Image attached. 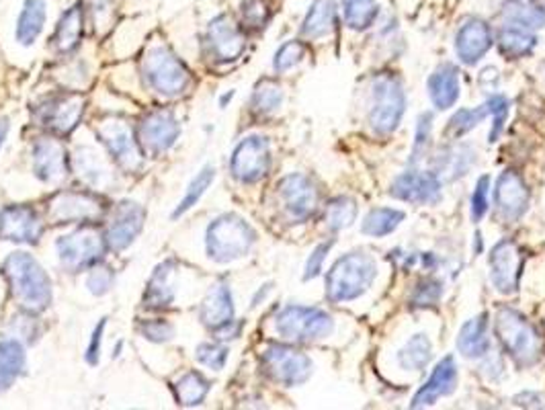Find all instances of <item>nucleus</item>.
Returning a JSON list of instances; mask_svg holds the SVG:
<instances>
[{
  "label": "nucleus",
  "mask_w": 545,
  "mask_h": 410,
  "mask_svg": "<svg viewBox=\"0 0 545 410\" xmlns=\"http://www.w3.org/2000/svg\"><path fill=\"white\" fill-rule=\"evenodd\" d=\"M262 366L275 382L287 388L300 386L312 375L310 357L284 345L267 347L262 353Z\"/></svg>",
  "instance_id": "nucleus-9"
},
{
  "label": "nucleus",
  "mask_w": 545,
  "mask_h": 410,
  "mask_svg": "<svg viewBox=\"0 0 545 410\" xmlns=\"http://www.w3.org/2000/svg\"><path fill=\"white\" fill-rule=\"evenodd\" d=\"M494 203L507 222H517L529 209V189L515 170H504L496 178Z\"/></svg>",
  "instance_id": "nucleus-20"
},
{
  "label": "nucleus",
  "mask_w": 545,
  "mask_h": 410,
  "mask_svg": "<svg viewBox=\"0 0 545 410\" xmlns=\"http://www.w3.org/2000/svg\"><path fill=\"white\" fill-rule=\"evenodd\" d=\"M173 333H175V328L164 320H150L142 327V335L154 343L168 341L170 336H173Z\"/></svg>",
  "instance_id": "nucleus-53"
},
{
  "label": "nucleus",
  "mask_w": 545,
  "mask_h": 410,
  "mask_svg": "<svg viewBox=\"0 0 545 410\" xmlns=\"http://www.w3.org/2000/svg\"><path fill=\"white\" fill-rule=\"evenodd\" d=\"M429 89L431 103L435 105L439 111L451 109L457 103L459 95H462V84H459V72L453 68L451 64H443L432 72L426 83Z\"/></svg>",
  "instance_id": "nucleus-26"
},
{
  "label": "nucleus",
  "mask_w": 545,
  "mask_h": 410,
  "mask_svg": "<svg viewBox=\"0 0 545 410\" xmlns=\"http://www.w3.org/2000/svg\"><path fill=\"white\" fill-rule=\"evenodd\" d=\"M33 170L43 183H62L68 175V158L66 148L54 138H43L33 146Z\"/></svg>",
  "instance_id": "nucleus-21"
},
{
  "label": "nucleus",
  "mask_w": 545,
  "mask_h": 410,
  "mask_svg": "<svg viewBox=\"0 0 545 410\" xmlns=\"http://www.w3.org/2000/svg\"><path fill=\"white\" fill-rule=\"evenodd\" d=\"M457 386V366L453 357H445L432 369L431 378L426 380L423 388L412 398V408H424L435 405L439 398L449 396Z\"/></svg>",
  "instance_id": "nucleus-24"
},
{
  "label": "nucleus",
  "mask_w": 545,
  "mask_h": 410,
  "mask_svg": "<svg viewBox=\"0 0 545 410\" xmlns=\"http://www.w3.org/2000/svg\"><path fill=\"white\" fill-rule=\"evenodd\" d=\"M457 349L468 359H480L490 353L488 320L484 314L463 324L457 336Z\"/></svg>",
  "instance_id": "nucleus-27"
},
{
  "label": "nucleus",
  "mask_w": 545,
  "mask_h": 410,
  "mask_svg": "<svg viewBox=\"0 0 545 410\" xmlns=\"http://www.w3.org/2000/svg\"><path fill=\"white\" fill-rule=\"evenodd\" d=\"M488 195H490V177H482L476 183L474 195H471V217L474 222H480L488 211Z\"/></svg>",
  "instance_id": "nucleus-48"
},
{
  "label": "nucleus",
  "mask_w": 545,
  "mask_h": 410,
  "mask_svg": "<svg viewBox=\"0 0 545 410\" xmlns=\"http://www.w3.org/2000/svg\"><path fill=\"white\" fill-rule=\"evenodd\" d=\"M337 4L334 0H314L310 11L301 23V35L306 39H322L334 29Z\"/></svg>",
  "instance_id": "nucleus-28"
},
{
  "label": "nucleus",
  "mask_w": 545,
  "mask_h": 410,
  "mask_svg": "<svg viewBox=\"0 0 545 410\" xmlns=\"http://www.w3.org/2000/svg\"><path fill=\"white\" fill-rule=\"evenodd\" d=\"M199 319L206 327L218 330L234 320V302L226 283H215L201 302Z\"/></svg>",
  "instance_id": "nucleus-25"
},
{
  "label": "nucleus",
  "mask_w": 545,
  "mask_h": 410,
  "mask_svg": "<svg viewBox=\"0 0 545 410\" xmlns=\"http://www.w3.org/2000/svg\"><path fill=\"white\" fill-rule=\"evenodd\" d=\"M441 294H443L441 283L429 280V281L418 283L415 289V296H412V302H415L417 306H431V304L439 302Z\"/></svg>",
  "instance_id": "nucleus-50"
},
{
  "label": "nucleus",
  "mask_w": 545,
  "mask_h": 410,
  "mask_svg": "<svg viewBox=\"0 0 545 410\" xmlns=\"http://www.w3.org/2000/svg\"><path fill=\"white\" fill-rule=\"evenodd\" d=\"M537 39L533 35V29L523 28L518 23L504 25L498 33V48L507 58H525L533 51Z\"/></svg>",
  "instance_id": "nucleus-31"
},
{
  "label": "nucleus",
  "mask_w": 545,
  "mask_h": 410,
  "mask_svg": "<svg viewBox=\"0 0 545 410\" xmlns=\"http://www.w3.org/2000/svg\"><path fill=\"white\" fill-rule=\"evenodd\" d=\"M82 35V9L78 4L70 6L68 11L64 12L60 23H58L56 33H54V45L58 51H72L81 42Z\"/></svg>",
  "instance_id": "nucleus-35"
},
{
  "label": "nucleus",
  "mask_w": 545,
  "mask_h": 410,
  "mask_svg": "<svg viewBox=\"0 0 545 410\" xmlns=\"http://www.w3.org/2000/svg\"><path fill=\"white\" fill-rule=\"evenodd\" d=\"M6 134H9V122H6V119H0V146L4 144Z\"/></svg>",
  "instance_id": "nucleus-55"
},
{
  "label": "nucleus",
  "mask_w": 545,
  "mask_h": 410,
  "mask_svg": "<svg viewBox=\"0 0 545 410\" xmlns=\"http://www.w3.org/2000/svg\"><path fill=\"white\" fill-rule=\"evenodd\" d=\"M271 167V148L267 138L248 136L232 152L230 170L240 183H257L269 173Z\"/></svg>",
  "instance_id": "nucleus-10"
},
{
  "label": "nucleus",
  "mask_w": 545,
  "mask_h": 410,
  "mask_svg": "<svg viewBox=\"0 0 545 410\" xmlns=\"http://www.w3.org/2000/svg\"><path fill=\"white\" fill-rule=\"evenodd\" d=\"M281 103H284V89L275 81H261L257 87H254L251 105L257 114H275V111L281 107Z\"/></svg>",
  "instance_id": "nucleus-41"
},
{
  "label": "nucleus",
  "mask_w": 545,
  "mask_h": 410,
  "mask_svg": "<svg viewBox=\"0 0 545 410\" xmlns=\"http://www.w3.org/2000/svg\"><path fill=\"white\" fill-rule=\"evenodd\" d=\"M275 333L289 343H316L334 333V319L320 308L287 306L275 316Z\"/></svg>",
  "instance_id": "nucleus-7"
},
{
  "label": "nucleus",
  "mask_w": 545,
  "mask_h": 410,
  "mask_svg": "<svg viewBox=\"0 0 545 410\" xmlns=\"http://www.w3.org/2000/svg\"><path fill=\"white\" fill-rule=\"evenodd\" d=\"M431 131H432V117H431V114H423L418 117V123H417L415 148H412V161H420V158H423L426 148H429Z\"/></svg>",
  "instance_id": "nucleus-47"
},
{
  "label": "nucleus",
  "mask_w": 545,
  "mask_h": 410,
  "mask_svg": "<svg viewBox=\"0 0 545 410\" xmlns=\"http://www.w3.org/2000/svg\"><path fill=\"white\" fill-rule=\"evenodd\" d=\"M181 134L179 122L170 111H152L142 119L140 123V144L144 152L150 154H162L175 146L176 138Z\"/></svg>",
  "instance_id": "nucleus-16"
},
{
  "label": "nucleus",
  "mask_w": 545,
  "mask_h": 410,
  "mask_svg": "<svg viewBox=\"0 0 545 410\" xmlns=\"http://www.w3.org/2000/svg\"><path fill=\"white\" fill-rule=\"evenodd\" d=\"M76 167H78V175H81L90 187L107 189V185L111 183V170L95 150L82 148L78 152Z\"/></svg>",
  "instance_id": "nucleus-36"
},
{
  "label": "nucleus",
  "mask_w": 545,
  "mask_h": 410,
  "mask_svg": "<svg viewBox=\"0 0 545 410\" xmlns=\"http://www.w3.org/2000/svg\"><path fill=\"white\" fill-rule=\"evenodd\" d=\"M142 72L148 87L164 97L181 95L191 83L185 64L162 43L148 48L142 59Z\"/></svg>",
  "instance_id": "nucleus-5"
},
{
  "label": "nucleus",
  "mask_w": 545,
  "mask_h": 410,
  "mask_svg": "<svg viewBox=\"0 0 545 410\" xmlns=\"http://www.w3.org/2000/svg\"><path fill=\"white\" fill-rule=\"evenodd\" d=\"M331 248H332V242H322V244H318L316 248L312 250L310 259H308V263H306V273H304V280L306 281L308 280H314V277L320 275L322 264H324L326 256H328V250H331Z\"/></svg>",
  "instance_id": "nucleus-52"
},
{
  "label": "nucleus",
  "mask_w": 545,
  "mask_h": 410,
  "mask_svg": "<svg viewBox=\"0 0 545 410\" xmlns=\"http://www.w3.org/2000/svg\"><path fill=\"white\" fill-rule=\"evenodd\" d=\"M97 134L120 167L129 170V173L142 169L144 154L140 150V142L136 140L134 134H131V130L128 128L126 122H120V119H107V122L101 123Z\"/></svg>",
  "instance_id": "nucleus-11"
},
{
  "label": "nucleus",
  "mask_w": 545,
  "mask_h": 410,
  "mask_svg": "<svg viewBox=\"0 0 545 410\" xmlns=\"http://www.w3.org/2000/svg\"><path fill=\"white\" fill-rule=\"evenodd\" d=\"M378 277V263L365 253L340 256L326 275V296L334 304L359 300L373 286Z\"/></svg>",
  "instance_id": "nucleus-2"
},
{
  "label": "nucleus",
  "mask_w": 545,
  "mask_h": 410,
  "mask_svg": "<svg viewBox=\"0 0 545 410\" xmlns=\"http://www.w3.org/2000/svg\"><path fill=\"white\" fill-rule=\"evenodd\" d=\"M43 234V222L35 209L9 205L0 211V240L33 244Z\"/></svg>",
  "instance_id": "nucleus-15"
},
{
  "label": "nucleus",
  "mask_w": 545,
  "mask_h": 410,
  "mask_svg": "<svg viewBox=\"0 0 545 410\" xmlns=\"http://www.w3.org/2000/svg\"><path fill=\"white\" fill-rule=\"evenodd\" d=\"M523 269L521 250L513 240H501L490 253V281L496 292L510 296L517 292L518 275Z\"/></svg>",
  "instance_id": "nucleus-14"
},
{
  "label": "nucleus",
  "mask_w": 545,
  "mask_h": 410,
  "mask_svg": "<svg viewBox=\"0 0 545 410\" xmlns=\"http://www.w3.org/2000/svg\"><path fill=\"white\" fill-rule=\"evenodd\" d=\"M58 255L66 269L78 271L87 269L90 264H97L101 259L105 248H107V240L105 236L95 228H81L76 233H70L58 240Z\"/></svg>",
  "instance_id": "nucleus-8"
},
{
  "label": "nucleus",
  "mask_w": 545,
  "mask_h": 410,
  "mask_svg": "<svg viewBox=\"0 0 545 410\" xmlns=\"http://www.w3.org/2000/svg\"><path fill=\"white\" fill-rule=\"evenodd\" d=\"M197 361L203 363V366L209 369L220 372V369H224L228 361V349L218 345V343H201V345L197 347Z\"/></svg>",
  "instance_id": "nucleus-46"
},
{
  "label": "nucleus",
  "mask_w": 545,
  "mask_h": 410,
  "mask_svg": "<svg viewBox=\"0 0 545 410\" xmlns=\"http://www.w3.org/2000/svg\"><path fill=\"white\" fill-rule=\"evenodd\" d=\"M25 369V351L15 339L0 341V394L6 392Z\"/></svg>",
  "instance_id": "nucleus-33"
},
{
  "label": "nucleus",
  "mask_w": 545,
  "mask_h": 410,
  "mask_svg": "<svg viewBox=\"0 0 545 410\" xmlns=\"http://www.w3.org/2000/svg\"><path fill=\"white\" fill-rule=\"evenodd\" d=\"M175 263L167 261L162 263L159 269L154 271V275L150 277L148 283V292L144 296V302L148 304V306L152 308H162V306H170L175 300V288H173V280H175Z\"/></svg>",
  "instance_id": "nucleus-32"
},
{
  "label": "nucleus",
  "mask_w": 545,
  "mask_h": 410,
  "mask_svg": "<svg viewBox=\"0 0 545 410\" xmlns=\"http://www.w3.org/2000/svg\"><path fill=\"white\" fill-rule=\"evenodd\" d=\"M242 17L251 28H262L269 19L265 3L262 0H245L242 3Z\"/></svg>",
  "instance_id": "nucleus-49"
},
{
  "label": "nucleus",
  "mask_w": 545,
  "mask_h": 410,
  "mask_svg": "<svg viewBox=\"0 0 545 410\" xmlns=\"http://www.w3.org/2000/svg\"><path fill=\"white\" fill-rule=\"evenodd\" d=\"M509 19L513 23L523 25L529 29L545 28V9L543 6H535L531 3H517L507 11Z\"/></svg>",
  "instance_id": "nucleus-44"
},
{
  "label": "nucleus",
  "mask_w": 545,
  "mask_h": 410,
  "mask_svg": "<svg viewBox=\"0 0 545 410\" xmlns=\"http://www.w3.org/2000/svg\"><path fill=\"white\" fill-rule=\"evenodd\" d=\"M105 324H107V320L103 319L101 322H98V327H95L93 335H90V343H89V349H87V361L90 363V366H97L98 357H101V343H103Z\"/></svg>",
  "instance_id": "nucleus-54"
},
{
  "label": "nucleus",
  "mask_w": 545,
  "mask_h": 410,
  "mask_svg": "<svg viewBox=\"0 0 545 410\" xmlns=\"http://www.w3.org/2000/svg\"><path fill=\"white\" fill-rule=\"evenodd\" d=\"M406 99L402 84L396 76L379 75L373 78L370 89V114L367 122L379 136H387L402 122Z\"/></svg>",
  "instance_id": "nucleus-6"
},
{
  "label": "nucleus",
  "mask_w": 545,
  "mask_h": 410,
  "mask_svg": "<svg viewBox=\"0 0 545 410\" xmlns=\"http://www.w3.org/2000/svg\"><path fill=\"white\" fill-rule=\"evenodd\" d=\"M471 161H474V154H471V150L468 146L448 148L445 154L439 156L437 175L445 173L449 178L462 177L465 170L471 167Z\"/></svg>",
  "instance_id": "nucleus-42"
},
{
  "label": "nucleus",
  "mask_w": 545,
  "mask_h": 410,
  "mask_svg": "<svg viewBox=\"0 0 545 410\" xmlns=\"http://www.w3.org/2000/svg\"><path fill=\"white\" fill-rule=\"evenodd\" d=\"M279 201L289 220L304 222L318 208V189L306 175H289L279 183Z\"/></svg>",
  "instance_id": "nucleus-12"
},
{
  "label": "nucleus",
  "mask_w": 545,
  "mask_h": 410,
  "mask_svg": "<svg viewBox=\"0 0 545 410\" xmlns=\"http://www.w3.org/2000/svg\"><path fill=\"white\" fill-rule=\"evenodd\" d=\"M207 45L209 54L218 59V62H234V59H238L242 51H245L246 39L232 17L220 15L209 23Z\"/></svg>",
  "instance_id": "nucleus-19"
},
{
  "label": "nucleus",
  "mask_w": 545,
  "mask_h": 410,
  "mask_svg": "<svg viewBox=\"0 0 545 410\" xmlns=\"http://www.w3.org/2000/svg\"><path fill=\"white\" fill-rule=\"evenodd\" d=\"M504 101V97H492L490 101H486L484 105H480V107L476 109H462L457 111L455 115L451 117V122L448 128H445V134H449L451 138H462L468 134V131H471L476 128L478 123L484 122L486 117L494 114V111L498 109V105H501Z\"/></svg>",
  "instance_id": "nucleus-34"
},
{
  "label": "nucleus",
  "mask_w": 545,
  "mask_h": 410,
  "mask_svg": "<svg viewBox=\"0 0 545 410\" xmlns=\"http://www.w3.org/2000/svg\"><path fill=\"white\" fill-rule=\"evenodd\" d=\"M45 17H48V9H45L43 0H25L21 15L17 19V42L21 45L35 43L39 33L43 31Z\"/></svg>",
  "instance_id": "nucleus-30"
},
{
  "label": "nucleus",
  "mask_w": 545,
  "mask_h": 410,
  "mask_svg": "<svg viewBox=\"0 0 545 410\" xmlns=\"http://www.w3.org/2000/svg\"><path fill=\"white\" fill-rule=\"evenodd\" d=\"M215 178V169L214 167H203L199 173L195 175V178L191 183H189V187L185 191V195H183V200L176 205L173 211V217H181L185 216L189 209H193L203 195H206V191L209 189V185L214 183Z\"/></svg>",
  "instance_id": "nucleus-39"
},
{
  "label": "nucleus",
  "mask_w": 545,
  "mask_h": 410,
  "mask_svg": "<svg viewBox=\"0 0 545 410\" xmlns=\"http://www.w3.org/2000/svg\"><path fill=\"white\" fill-rule=\"evenodd\" d=\"M144 222H146V211H144L142 205L131 201L117 205L113 214H111L107 234H105L107 247L113 250L128 248L136 240L137 234L142 233Z\"/></svg>",
  "instance_id": "nucleus-17"
},
{
  "label": "nucleus",
  "mask_w": 545,
  "mask_h": 410,
  "mask_svg": "<svg viewBox=\"0 0 545 410\" xmlns=\"http://www.w3.org/2000/svg\"><path fill=\"white\" fill-rule=\"evenodd\" d=\"M84 114V99L81 95L58 97L39 109V122L56 134H70Z\"/></svg>",
  "instance_id": "nucleus-22"
},
{
  "label": "nucleus",
  "mask_w": 545,
  "mask_h": 410,
  "mask_svg": "<svg viewBox=\"0 0 545 410\" xmlns=\"http://www.w3.org/2000/svg\"><path fill=\"white\" fill-rule=\"evenodd\" d=\"M103 214V205L90 193L81 191H62L50 201L48 216L54 224L93 222Z\"/></svg>",
  "instance_id": "nucleus-13"
},
{
  "label": "nucleus",
  "mask_w": 545,
  "mask_h": 410,
  "mask_svg": "<svg viewBox=\"0 0 545 410\" xmlns=\"http://www.w3.org/2000/svg\"><path fill=\"white\" fill-rule=\"evenodd\" d=\"M392 195L406 203L431 205L441 200V181H439L437 173L406 170L393 181Z\"/></svg>",
  "instance_id": "nucleus-18"
},
{
  "label": "nucleus",
  "mask_w": 545,
  "mask_h": 410,
  "mask_svg": "<svg viewBox=\"0 0 545 410\" xmlns=\"http://www.w3.org/2000/svg\"><path fill=\"white\" fill-rule=\"evenodd\" d=\"M257 240L254 230L236 214H224L207 226L206 250L215 263H232L251 253Z\"/></svg>",
  "instance_id": "nucleus-3"
},
{
  "label": "nucleus",
  "mask_w": 545,
  "mask_h": 410,
  "mask_svg": "<svg viewBox=\"0 0 545 410\" xmlns=\"http://www.w3.org/2000/svg\"><path fill=\"white\" fill-rule=\"evenodd\" d=\"M494 330L498 341L521 366H533L543 353V339L533 328V324L525 320L513 308H501L494 316Z\"/></svg>",
  "instance_id": "nucleus-4"
},
{
  "label": "nucleus",
  "mask_w": 545,
  "mask_h": 410,
  "mask_svg": "<svg viewBox=\"0 0 545 410\" xmlns=\"http://www.w3.org/2000/svg\"><path fill=\"white\" fill-rule=\"evenodd\" d=\"M4 275L12 300L27 312H43L51 302V281L45 271L27 253H12L4 261Z\"/></svg>",
  "instance_id": "nucleus-1"
},
{
  "label": "nucleus",
  "mask_w": 545,
  "mask_h": 410,
  "mask_svg": "<svg viewBox=\"0 0 545 410\" xmlns=\"http://www.w3.org/2000/svg\"><path fill=\"white\" fill-rule=\"evenodd\" d=\"M431 357H432V343L429 341V336L420 333V335H412L410 339L398 349L396 361L402 372L418 374L429 366Z\"/></svg>",
  "instance_id": "nucleus-29"
},
{
  "label": "nucleus",
  "mask_w": 545,
  "mask_h": 410,
  "mask_svg": "<svg viewBox=\"0 0 545 410\" xmlns=\"http://www.w3.org/2000/svg\"><path fill=\"white\" fill-rule=\"evenodd\" d=\"M521 3H531V0H521Z\"/></svg>",
  "instance_id": "nucleus-56"
},
{
  "label": "nucleus",
  "mask_w": 545,
  "mask_h": 410,
  "mask_svg": "<svg viewBox=\"0 0 545 410\" xmlns=\"http://www.w3.org/2000/svg\"><path fill=\"white\" fill-rule=\"evenodd\" d=\"M354 217H357V205H354V201L349 200V197H337V200L328 203L324 222L332 233H339V230L351 226Z\"/></svg>",
  "instance_id": "nucleus-43"
},
{
  "label": "nucleus",
  "mask_w": 545,
  "mask_h": 410,
  "mask_svg": "<svg viewBox=\"0 0 545 410\" xmlns=\"http://www.w3.org/2000/svg\"><path fill=\"white\" fill-rule=\"evenodd\" d=\"M111 283H113L111 271L107 267H95L87 280V288L90 289V294L105 296L111 289Z\"/></svg>",
  "instance_id": "nucleus-51"
},
{
  "label": "nucleus",
  "mask_w": 545,
  "mask_h": 410,
  "mask_svg": "<svg viewBox=\"0 0 545 410\" xmlns=\"http://www.w3.org/2000/svg\"><path fill=\"white\" fill-rule=\"evenodd\" d=\"M404 220V211L392 209V208H376L365 216L363 224H361V233L365 236H387L396 230Z\"/></svg>",
  "instance_id": "nucleus-37"
},
{
  "label": "nucleus",
  "mask_w": 545,
  "mask_h": 410,
  "mask_svg": "<svg viewBox=\"0 0 545 410\" xmlns=\"http://www.w3.org/2000/svg\"><path fill=\"white\" fill-rule=\"evenodd\" d=\"M304 56H306L304 43L292 39V42L284 43L277 50V54H275V59H273V68L277 72H287V70L295 68V66L304 59Z\"/></svg>",
  "instance_id": "nucleus-45"
},
{
  "label": "nucleus",
  "mask_w": 545,
  "mask_h": 410,
  "mask_svg": "<svg viewBox=\"0 0 545 410\" xmlns=\"http://www.w3.org/2000/svg\"><path fill=\"white\" fill-rule=\"evenodd\" d=\"M175 396L183 406H197L206 400L209 392V382L197 372L183 374L179 380L175 382Z\"/></svg>",
  "instance_id": "nucleus-38"
},
{
  "label": "nucleus",
  "mask_w": 545,
  "mask_h": 410,
  "mask_svg": "<svg viewBox=\"0 0 545 410\" xmlns=\"http://www.w3.org/2000/svg\"><path fill=\"white\" fill-rule=\"evenodd\" d=\"M492 48V31L482 19H468L457 31L455 51L463 64L474 66Z\"/></svg>",
  "instance_id": "nucleus-23"
},
{
  "label": "nucleus",
  "mask_w": 545,
  "mask_h": 410,
  "mask_svg": "<svg viewBox=\"0 0 545 410\" xmlns=\"http://www.w3.org/2000/svg\"><path fill=\"white\" fill-rule=\"evenodd\" d=\"M345 23L354 31H363L371 28L378 17L376 0H343Z\"/></svg>",
  "instance_id": "nucleus-40"
}]
</instances>
